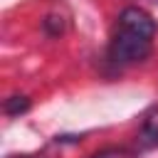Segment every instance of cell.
I'll use <instances>...</instances> for the list:
<instances>
[{"instance_id": "6da1fadb", "label": "cell", "mask_w": 158, "mask_h": 158, "mask_svg": "<svg viewBox=\"0 0 158 158\" xmlns=\"http://www.w3.org/2000/svg\"><path fill=\"white\" fill-rule=\"evenodd\" d=\"M148 54H151V40L128 30H118L109 44V59L116 64H136L143 62Z\"/></svg>"}, {"instance_id": "7a4b0ae2", "label": "cell", "mask_w": 158, "mask_h": 158, "mask_svg": "<svg viewBox=\"0 0 158 158\" xmlns=\"http://www.w3.org/2000/svg\"><path fill=\"white\" fill-rule=\"evenodd\" d=\"M118 25H121V30L136 32L146 40H153V35H156V20L141 7H123L118 15Z\"/></svg>"}, {"instance_id": "5b68a950", "label": "cell", "mask_w": 158, "mask_h": 158, "mask_svg": "<svg viewBox=\"0 0 158 158\" xmlns=\"http://www.w3.org/2000/svg\"><path fill=\"white\" fill-rule=\"evenodd\" d=\"M42 27H44V32H47V35L57 37V35H62V32H64L67 20H64L62 15H47V17L42 20Z\"/></svg>"}, {"instance_id": "8992f818", "label": "cell", "mask_w": 158, "mask_h": 158, "mask_svg": "<svg viewBox=\"0 0 158 158\" xmlns=\"http://www.w3.org/2000/svg\"><path fill=\"white\" fill-rule=\"evenodd\" d=\"M91 158H131V153H128L126 148H116V146H111V148H104V151L94 153Z\"/></svg>"}, {"instance_id": "277c9868", "label": "cell", "mask_w": 158, "mask_h": 158, "mask_svg": "<svg viewBox=\"0 0 158 158\" xmlns=\"http://www.w3.org/2000/svg\"><path fill=\"white\" fill-rule=\"evenodd\" d=\"M2 109H5L7 116H20V114L30 111V99L22 96V94H15V96L5 99V106H2Z\"/></svg>"}, {"instance_id": "3957f363", "label": "cell", "mask_w": 158, "mask_h": 158, "mask_svg": "<svg viewBox=\"0 0 158 158\" xmlns=\"http://www.w3.org/2000/svg\"><path fill=\"white\" fill-rule=\"evenodd\" d=\"M138 143H141V148H158V106H153L143 116L141 131H138Z\"/></svg>"}]
</instances>
